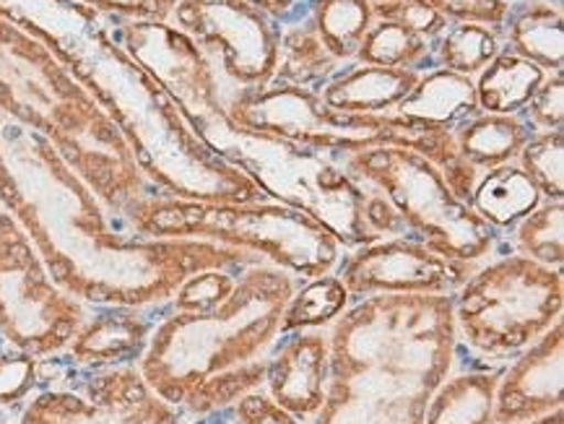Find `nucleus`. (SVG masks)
<instances>
[{
  "label": "nucleus",
  "instance_id": "nucleus-12",
  "mask_svg": "<svg viewBox=\"0 0 564 424\" xmlns=\"http://www.w3.org/2000/svg\"><path fill=\"white\" fill-rule=\"evenodd\" d=\"M170 21L219 63L235 89H258L273 78L279 29L250 0H177Z\"/></svg>",
  "mask_w": 564,
  "mask_h": 424
},
{
  "label": "nucleus",
  "instance_id": "nucleus-17",
  "mask_svg": "<svg viewBox=\"0 0 564 424\" xmlns=\"http://www.w3.org/2000/svg\"><path fill=\"white\" fill-rule=\"evenodd\" d=\"M151 336V323L135 307H105L86 315L68 344L74 362L102 370L141 359Z\"/></svg>",
  "mask_w": 564,
  "mask_h": 424
},
{
  "label": "nucleus",
  "instance_id": "nucleus-10",
  "mask_svg": "<svg viewBox=\"0 0 564 424\" xmlns=\"http://www.w3.org/2000/svg\"><path fill=\"white\" fill-rule=\"evenodd\" d=\"M564 279L525 256L479 265L453 294L458 341L487 359H508L562 318Z\"/></svg>",
  "mask_w": 564,
  "mask_h": 424
},
{
  "label": "nucleus",
  "instance_id": "nucleus-31",
  "mask_svg": "<svg viewBox=\"0 0 564 424\" xmlns=\"http://www.w3.org/2000/svg\"><path fill=\"white\" fill-rule=\"evenodd\" d=\"M518 167L533 180L541 198L562 200L564 198V133L539 131L525 141L518 154Z\"/></svg>",
  "mask_w": 564,
  "mask_h": 424
},
{
  "label": "nucleus",
  "instance_id": "nucleus-27",
  "mask_svg": "<svg viewBox=\"0 0 564 424\" xmlns=\"http://www.w3.org/2000/svg\"><path fill=\"white\" fill-rule=\"evenodd\" d=\"M432 55V40L411 32L409 26L390 19H375L367 37L361 40L357 61L365 66L419 70Z\"/></svg>",
  "mask_w": 564,
  "mask_h": 424
},
{
  "label": "nucleus",
  "instance_id": "nucleus-15",
  "mask_svg": "<svg viewBox=\"0 0 564 424\" xmlns=\"http://www.w3.org/2000/svg\"><path fill=\"white\" fill-rule=\"evenodd\" d=\"M564 404V323L562 318L516 355L500 372L491 424H525Z\"/></svg>",
  "mask_w": 564,
  "mask_h": 424
},
{
  "label": "nucleus",
  "instance_id": "nucleus-32",
  "mask_svg": "<svg viewBox=\"0 0 564 424\" xmlns=\"http://www.w3.org/2000/svg\"><path fill=\"white\" fill-rule=\"evenodd\" d=\"M375 19H390L435 42L447 29V19L424 0H372Z\"/></svg>",
  "mask_w": 564,
  "mask_h": 424
},
{
  "label": "nucleus",
  "instance_id": "nucleus-22",
  "mask_svg": "<svg viewBox=\"0 0 564 424\" xmlns=\"http://www.w3.org/2000/svg\"><path fill=\"white\" fill-rule=\"evenodd\" d=\"M453 135L460 154L474 167L491 170L518 160L520 149L525 146V141L531 139L533 131L518 115L479 112L474 118L463 120L453 131Z\"/></svg>",
  "mask_w": 564,
  "mask_h": 424
},
{
  "label": "nucleus",
  "instance_id": "nucleus-37",
  "mask_svg": "<svg viewBox=\"0 0 564 424\" xmlns=\"http://www.w3.org/2000/svg\"><path fill=\"white\" fill-rule=\"evenodd\" d=\"M437 9L447 21H479V24L500 26L508 21V3L505 0H424Z\"/></svg>",
  "mask_w": 564,
  "mask_h": 424
},
{
  "label": "nucleus",
  "instance_id": "nucleus-7",
  "mask_svg": "<svg viewBox=\"0 0 564 424\" xmlns=\"http://www.w3.org/2000/svg\"><path fill=\"white\" fill-rule=\"evenodd\" d=\"M120 219L133 232L156 240H206L245 250L300 282L334 274L344 258V248L321 221L276 200L214 204L141 196L122 208Z\"/></svg>",
  "mask_w": 564,
  "mask_h": 424
},
{
  "label": "nucleus",
  "instance_id": "nucleus-40",
  "mask_svg": "<svg viewBox=\"0 0 564 424\" xmlns=\"http://www.w3.org/2000/svg\"><path fill=\"white\" fill-rule=\"evenodd\" d=\"M525 424H564V412H562V409H554V412H549L544 416H536V420H531Z\"/></svg>",
  "mask_w": 564,
  "mask_h": 424
},
{
  "label": "nucleus",
  "instance_id": "nucleus-6",
  "mask_svg": "<svg viewBox=\"0 0 564 424\" xmlns=\"http://www.w3.org/2000/svg\"><path fill=\"white\" fill-rule=\"evenodd\" d=\"M229 118L248 131L276 135L313 151H354L401 146L414 149L443 172L447 188L460 200L471 198L481 170L460 154L451 128L416 123L398 115H349L330 110L307 86L269 81L237 89L227 105Z\"/></svg>",
  "mask_w": 564,
  "mask_h": 424
},
{
  "label": "nucleus",
  "instance_id": "nucleus-24",
  "mask_svg": "<svg viewBox=\"0 0 564 424\" xmlns=\"http://www.w3.org/2000/svg\"><path fill=\"white\" fill-rule=\"evenodd\" d=\"M338 61L323 45L321 34L313 26V21L305 26L286 29L279 32V50H276V68H273L271 81L307 86L330 78L336 74Z\"/></svg>",
  "mask_w": 564,
  "mask_h": 424
},
{
  "label": "nucleus",
  "instance_id": "nucleus-20",
  "mask_svg": "<svg viewBox=\"0 0 564 424\" xmlns=\"http://www.w3.org/2000/svg\"><path fill=\"white\" fill-rule=\"evenodd\" d=\"M502 370L451 372L426 404L424 424H491Z\"/></svg>",
  "mask_w": 564,
  "mask_h": 424
},
{
  "label": "nucleus",
  "instance_id": "nucleus-9",
  "mask_svg": "<svg viewBox=\"0 0 564 424\" xmlns=\"http://www.w3.org/2000/svg\"><path fill=\"white\" fill-rule=\"evenodd\" d=\"M344 170L393 208L398 237H411L468 263H481L497 248L500 232L471 204L455 196L443 172L419 151L401 146L354 151L346 156Z\"/></svg>",
  "mask_w": 564,
  "mask_h": 424
},
{
  "label": "nucleus",
  "instance_id": "nucleus-38",
  "mask_svg": "<svg viewBox=\"0 0 564 424\" xmlns=\"http://www.w3.org/2000/svg\"><path fill=\"white\" fill-rule=\"evenodd\" d=\"M78 3H86L91 6V9L112 13V17H122V19L170 21L177 0H78Z\"/></svg>",
  "mask_w": 564,
  "mask_h": 424
},
{
  "label": "nucleus",
  "instance_id": "nucleus-1",
  "mask_svg": "<svg viewBox=\"0 0 564 424\" xmlns=\"http://www.w3.org/2000/svg\"><path fill=\"white\" fill-rule=\"evenodd\" d=\"M0 208L17 219L55 284L99 307L172 302L200 271H245L263 258L206 240H156L115 227L97 193L45 135L0 112Z\"/></svg>",
  "mask_w": 564,
  "mask_h": 424
},
{
  "label": "nucleus",
  "instance_id": "nucleus-8",
  "mask_svg": "<svg viewBox=\"0 0 564 424\" xmlns=\"http://www.w3.org/2000/svg\"><path fill=\"white\" fill-rule=\"evenodd\" d=\"M191 131L212 154L248 175L265 198L321 221L344 250L382 240L365 219L370 193L321 151L248 131L229 118L227 105H214L193 118Z\"/></svg>",
  "mask_w": 564,
  "mask_h": 424
},
{
  "label": "nucleus",
  "instance_id": "nucleus-33",
  "mask_svg": "<svg viewBox=\"0 0 564 424\" xmlns=\"http://www.w3.org/2000/svg\"><path fill=\"white\" fill-rule=\"evenodd\" d=\"M240 271H200L180 286L172 305L175 311H208L231 292Z\"/></svg>",
  "mask_w": 564,
  "mask_h": 424
},
{
  "label": "nucleus",
  "instance_id": "nucleus-39",
  "mask_svg": "<svg viewBox=\"0 0 564 424\" xmlns=\"http://www.w3.org/2000/svg\"><path fill=\"white\" fill-rule=\"evenodd\" d=\"M250 3H256L258 9H263L271 19H281L292 11L294 0H250Z\"/></svg>",
  "mask_w": 564,
  "mask_h": 424
},
{
  "label": "nucleus",
  "instance_id": "nucleus-3",
  "mask_svg": "<svg viewBox=\"0 0 564 424\" xmlns=\"http://www.w3.org/2000/svg\"><path fill=\"white\" fill-rule=\"evenodd\" d=\"M325 401L313 424H424L458 355L453 294H372L330 323Z\"/></svg>",
  "mask_w": 564,
  "mask_h": 424
},
{
  "label": "nucleus",
  "instance_id": "nucleus-36",
  "mask_svg": "<svg viewBox=\"0 0 564 424\" xmlns=\"http://www.w3.org/2000/svg\"><path fill=\"white\" fill-rule=\"evenodd\" d=\"M528 126L539 128V131H556L562 128L564 120V84L562 70L554 76H546L541 89L528 102Z\"/></svg>",
  "mask_w": 564,
  "mask_h": 424
},
{
  "label": "nucleus",
  "instance_id": "nucleus-21",
  "mask_svg": "<svg viewBox=\"0 0 564 424\" xmlns=\"http://www.w3.org/2000/svg\"><path fill=\"white\" fill-rule=\"evenodd\" d=\"M541 193L533 180L525 175L518 164H502L491 167L476 180V188L468 204L479 217L500 232V229L516 227L520 219L528 217L541 204Z\"/></svg>",
  "mask_w": 564,
  "mask_h": 424
},
{
  "label": "nucleus",
  "instance_id": "nucleus-5",
  "mask_svg": "<svg viewBox=\"0 0 564 424\" xmlns=\"http://www.w3.org/2000/svg\"><path fill=\"white\" fill-rule=\"evenodd\" d=\"M0 112L53 143L112 217L156 196L128 141L45 42L0 19Z\"/></svg>",
  "mask_w": 564,
  "mask_h": 424
},
{
  "label": "nucleus",
  "instance_id": "nucleus-13",
  "mask_svg": "<svg viewBox=\"0 0 564 424\" xmlns=\"http://www.w3.org/2000/svg\"><path fill=\"white\" fill-rule=\"evenodd\" d=\"M183 412L154 393L133 365L94 370L76 388L29 401L19 424H180Z\"/></svg>",
  "mask_w": 564,
  "mask_h": 424
},
{
  "label": "nucleus",
  "instance_id": "nucleus-14",
  "mask_svg": "<svg viewBox=\"0 0 564 424\" xmlns=\"http://www.w3.org/2000/svg\"><path fill=\"white\" fill-rule=\"evenodd\" d=\"M479 263L458 261L411 237H382L361 246L338 263V279L349 297L372 294H455Z\"/></svg>",
  "mask_w": 564,
  "mask_h": 424
},
{
  "label": "nucleus",
  "instance_id": "nucleus-11",
  "mask_svg": "<svg viewBox=\"0 0 564 424\" xmlns=\"http://www.w3.org/2000/svg\"><path fill=\"white\" fill-rule=\"evenodd\" d=\"M82 300L55 284L37 248L0 208V336L11 349L53 357L86 320Z\"/></svg>",
  "mask_w": 564,
  "mask_h": 424
},
{
  "label": "nucleus",
  "instance_id": "nucleus-2",
  "mask_svg": "<svg viewBox=\"0 0 564 424\" xmlns=\"http://www.w3.org/2000/svg\"><path fill=\"white\" fill-rule=\"evenodd\" d=\"M0 19L61 57L118 126L156 196L214 204L269 200L248 175L198 141L167 91L115 37L112 13L78 0H0Z\"/></svg>",
  "mask_w": 564,
  "mask_h": 424
},
{
  "label": "nucleus",
  "instance_id": "nucleus-29",
  "mask_svg": "<svg viewBox=\"0 0 564 424\" xmlns=\"http://www.w3.org/2000/svg\"><path fill=\"white\" fill-rule=\"evenodd\" d=\"M516 253L531 258L549 269L564 263V204L562 200H541L528 217L516 225Z\"/></svg>",
  "mask_w": 564,
  "mask_h": 424
},
{
  "label": "nucleus",
  "instance_id": "nucleus-34",
  "mask_svg": "<svg viewBox=\"0 0 564 424\" xmlns=\"http://www.w3.org/2000/svg\"><path fill=\"white\" fill-rule=\"evenodd\" d=\"M40 359L26 351H0V406H13L29 399L37 388Z\"/></svg>",
  "mask_w": 564,
  "mask_h": 424
},
{
  "label": "nucleus",
  "instance_id": "nucleus-18",
  "mask_svg": "<svg viewBox=\"0 0 564 424\" xmlns=\"http://www.w3.org/2000/svg\"><path fill=\"white\" fill-rule=\"evenodd\" d=\"M419 70L354 66L338 74L317 91L323 105L349 115H390L411 95L419 81Z\"/></svg>",
  "mask_w": 564,
  "mask_h": 424
},
{
  "label": "nucleus",
  "instance_id": "nucleus-26",
  "mask_svg": "<svg viewBox=\"0 0 564 424\" xmlns=\"http://www.w3.org/2000/svg\"><path fill=\"white\" fill-rule=\"evenodd\" d=\"M375 21L372 0H317L313 26L338 63L357 57Z\"/></svg>",
  "mask_w": 564,
  "mask_h": 424
},
{
  "label": "nucleus",
  "instance_id": "nucleus-19",
  "mask_svg": "<svg viewBox=\"0 0 564 424\" xmlns=\"http://www.w3.org/2000/svg\"><path fill=\"white\" fill-rule=\"evenodd\" d=\"M476 105V84L471 76L455 74V70L437 68L426 76H419V81L411 95L395 107L393 115L416 123L453 128L455 123L479 115Z\"/></svg>",
  "mask_w": 564,
  "mask_h": 424
},
{
  "label": "nucleus",
  "instance_id": "nucleus-25",
  "mask_svg": "<svg viewBox=\"0 0 564 424\" xmlns=\"http://www.w3.org/2000/svg\"><path fill=\"white\" fill-rule=\"evenodd\" d=\"M510 53L536 63L544 70L560 74L564 63V26L562 11L549 3L525 9L510 24Z\"/></svg>",
  "mask_w": 564,
  "mask_h": 424
},
{
  "label": "nucleus",
  "instance_id": "nucleus-16",
  "mask_svg": "<svg viewBox=\"0 0 564 424\" xmlns=\"http://www.w3.org/2000/svg\"><path fill=\"white\" fill-rule=\"evenodd\" d=\"M330 344L321 328L279 336L265 368V393L296 420L313 424L328 388Z\"/></svg>",
  "mask_w": 564,
  "mask_h": 424
},
{
  "label": "nucleus",
  "instance_id": "nucleus-35",
  "mask_svg": "<svg viewBox=\"0 0 564 424\" xmlns=\"http://www.w3.org/2000/svg\"><path fill=\"white\" fill-rule=\"evenodd\" d=\"M224 412H231L235 424H307L296 420L294 414H289L286 409H281L263 388L245 393Z\"/></svg>",
  "mask_w": 564,
  "mask_h": 424
},
{
  "label": "nucleus",
  "instance_id": "nucleus-4",
  "mask_svg": "<svg viewBox=\"0 0 564 424\" xmlns=\"http://www.w3.org/2000/svg\"><path fill=\"white\" fill-rule=\"evenodd\" d=\"M302 282L271 263L237 274L208 311H172L151 328L139 370L183 414L212 416L263 385L281 318Z\"/></svg>",
  "mask_w": 564,
  "mask_h": 424
},
{
  "label": "nucleus",
  "instance_id": "nucleus-23",
  "mask_svg": "<svg viewBox=\"0 0 564 424\" xmlns=\"http://www.w3.org/2000/svg\"><path fill=\"white\" fill-rule=\"evenodd\" d=\"M549 70L525 61L510 50H500L495 61L479 74L476 84V105L481 112L518 115L525 110L533 95L546 81Z\"/></svg>",
  "mask_w": 564,
  "mask_h": 424
},
{
  "label": "nucleus",
  "instance_id": "nucleus-30",
  "mask_svg": "<svg viewBox=\"0 0 564 424\" xmlns=\"http://www.w3.org/2000/svg\"><path fill=\"white\" fill-rule=\"evenodd\" d=\"M497 26L479 24V21H458L440 34L437 53L447 70L463 76H476L495 61L500 53Z\"/></svg>",
  "mask_w": 564,
  "mask_h": 424
},
{
  "label": "nucleus",
  "instance_id": "nucleus-28",
  "mask_svg": "<svg viewBox=\"0 0 564 424\" xmlns=\"http://www.w3.org/2000/svg\"><path fill=\"white\" fill-rule=\"evenodd\" d=\"M349 292L336 274L300 284L281 318V336L330 326L349 307Z\"/></svg>",
  "mask_w": 564,
  "mask_h": 424
}]
</instances>
